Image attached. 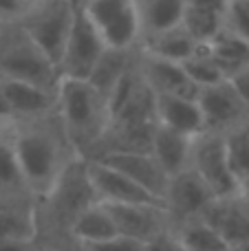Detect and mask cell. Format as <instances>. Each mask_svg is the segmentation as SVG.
Segmentation results:
<instances>
[{
    "label": "cell",
    "mask_w": 249,
    "mask_h": 251,
    "mask_svg": "<svg viewBox=\"0 0 249 251\" xmlns=\"http://www.w3.org/2000/svg\"><path fill=\"white\" fill-rule=\"evenodd\" d=\"M88 251H146V247H144V243H139V240L115 236V238L106 240V243L91 245Z\"/></svg>",
    "instance_id": "obj_31"
},
{
    "label": "cell",
    "mask_w": 249,
    "mask_h": 251,
    "mask_svg": "<svg viewBox=\"0 0 249 251\" xmlns=\"http://www.w3.org/2000/svg\"><path fill=\"white\" fill-rule=\"evenodd\" d=\"M73 13L75 0H44L22 22V31L55 64V69L60 64L62 53H64L66 40H69Z\"/></svg>",
    "instance_id": "obj_5"
},
{
    "label": "cell",
    "mask_w": 249,
    "mask_h": 251,
    "mask_svg": "<svg viewBox=\"0 0 249 251\" xmlns=\"http://www.w3.org/2000/svg\"><path fill=\"white\" fill-rule=\"evenodd\" d=\"M64 132L79 150L101 141L110 124L106 100L82 79H60L55 88Z\"/></svg>",
    "instance_id": "obj_1"
},
{
    "label": "cell",
    "mask_w": 249,
    "mask_h": 251,
    "mask_svg": "<svg viewBox=\"0 0 249 251\" xmlns=\"http://www.w3.org/2000/svg\"><path fill=\"white\" fill-rule=\"evenodd\" d=\"M25 178H22L20 165L16 159L13 141H2L0 139V192H18L25 190Z\"/></svg>",
    "instance_id": "obj_29"
},
{
    "label": "cell",
    "mask_w": 249,
    "mask_h": 251,
    "mask_svg": "<svg viewBox=\"0 0 249 251\" xmlns=\"http://www.w3.org/2000/svg\"><path fill=\"white\" fill-rule=\"evenodd\" d=\"M0 77L29 82L47 91H55L60 82L55 64L31 42L22 26L0 42Z\"/></svg>",
    "instance_id": "obj_3"
},
{
    "label": "cell",
    "mask_w": 249,
    "mask_h": 251,
    "mask_svg": "<svg viewBox=\"0 0 249 251\" xmlns=\"http://www.w3.org/2000/svg\"><path fill=\"white\" fill-rule=\"evenodd\" d=\"M13 150L25 185L35 192H51L60 176V141L47 130L31 128L13 139Z\"/></svg>",
    "instance_id": "obj_2"
},
{
    "label": "cell",
    "mask_w": 249,
    "mask_h": 251,
    "mask_svg": "<svg viewBox=\"0 0 249 251\" xmlns=\"http://www.w3.org/2000/svg\"><path fill=\"white\" fill-rule=\"evenodd\" d=\"M139 73H141L144 84L154 95H172V97H183V100L197 101L199 91H201L185 75L181 64L159 60V57L146 55V53H144V60H141Z\"/></svg>",
    "instance_id": "obj_12"
},
{
    "label": "cell",
    "mask_w": 249,
    "mask_h": 251,
    "mask_svg": "<svg viewBox=\"0 0 249 251\" xmlns=\"http://www.w3.org/2000/svg\"><path fill=\"white\" fill-rule=\"evenodd\" d=\"M141 33L146 38L181 26L188 0H137Z\"/></svg>",
    "instance_id": "obj_20"
},
{
    "label": "cell",
    "mask_w": 249,
    "mask_h": 251,
    "mask_svg": "<svg viewBox=\"0 0 249 251\" xmlns=\"http://www.w3.org/2000/svg\"><path fill=\"white\" fill-rule=\"evenodd\" d=\"M95 159L108 168L117 170L119 174L130 178L139 187H144L154 199L163 201L170 178L150 152H108V154H100Z\"/></svg>",
    "instance_id": "obj_10"
},
{
    "label": "cell",
    "mask_w": 249,
    "mask_h": 251,
    "mask_svg": "<svg viewBox=\"0 0 249 251\" xmlns=\"http://www.w3.org/2000/svg\"><path fill=\"white\" fill-rule=\"evenodd\" d=\"M223 25H225V16L214 11H205V9L190 7V4L185 7L183 20H181V26L185 29V33L199 47H205L207 42H212L223 31Z\"/></svg>",
    "instance_id": "obj_24"
},
{
    "label": "cell",
    "mask_w": 249,
    "mask_h": 251,
    "mask_svg": "<svg viewBox=\"0 0 249 251\" xmlns=\"http://www.w3.org/2000/svg\"><path fill=\"white\" fill-rule=\"evenodd\" d=\"M33 234H35L33 216L26 209H20V205L0 201V236L29 243L33 238Z\"/></svg>",
    "instance_id": "obj_25"
},
{
    "label": "cell",
    "mask_w": 249,
    "mask_h": 251,
    "mask_svg": "<svg viewBox=\"0 0 249 251\" xmlns=\"http://www.w3.org/2000/svg\"><path fill=\"white\" fill-rule=\"evenodd\" d=\"M183 71L192 84H197L199 88H210V86H216V84L225 82L223 73L214 66V62L207 57V53L203 51V47H199V51L190 57L188 62H183Z\"/></svg>",
    "instance_id": "obj_28"
},
{
    "label": "cell",
    "mask_w": 249,
    "mask_h": 251,
    "mask_svg": "<svg viewBox=\"0 0 249 251\" xmlns=\"http://www.w3.org/2000/svg\"><path fill=\"white\" fill-rule=\"evenodd\" d=\"M225 146L232 172L238 181V187L249 183V124L225 134Z\"/></svg>",
    "instance_id": "obj_27"
},
{
    "label": "cell",
    "mask_w": 249,
    "mask_h": 251,
    "mask_svg": "<svg viewBox=\"0 0 249 251\" xmlns=\"http://www.w3.org/2000/svg\"><path fill=\"white\" fill-rule=\"evenodd\" d=\"M232 251H249V243H245V245H241V247H234Z\"/></svg>",
    "instance_id": "obj_38"
},
{
    "label": "cell",
    "mask_w": 249,
    "mask_h": 251,
    "mask_svg": "<svg viewBox=\"0 0 249 251\" xmlns=\"http://www.w3.org/2000/svg\"><path fill=\"white\" fill-rule=\"evenodd\" d=\"M188 4H190V7L205 9V11H214V13H221V16H225L229 0H188Z\"/></svg>",
    "instance_id": "obj_34"
},
{
    "label": "cell",
    "mask_w": 249,
    "mask_h": 251,
    "mask_svg": "<svg viewBox=\"0 0 249 251\" xmlns=\"http://www.w3.org/2000/svg\"><path fill=\"white\" fill-rule=\"evenodd\" d=\"M238 201H241V203L245 205L247 212H249V183L241 185V190H238Z\"/></svg>",
    "instance_id": "obj_37"
},
{
    "label": "cell",
    "mask_w": 249,
    "mask_h": 251,
    "mask_svg": "<svg viewBox=\"0 0 249 251\" xmlns=\"http://www.w3.org/2000/svg\"><path fill=\"white\" fill-rule=\"evenodd\" d=\"M154 115H157V126H163V128L179 132L183 137L197 139L205 132L203 115L199 110V104L192 100L154 95Z\"/></svg>",
    "instance_id": "obj_16"
},
{
    "label": "cell",
    "mask_w": 249,
    "mask_h": 251,
    "mask_svg": "<svg viewBox=\"0 0 249 251\" xmlns=\"http://www.w3.org/2000/svg\"><path fill=\"white\" fill-rule=\"evenodd\" d=\"M0 128H2V122H0Z\"/></svg>",
    "instance_id": "obj_40"
},
{
    "label": "cell",
    "mask_w": 249,
    "mask_h": 251,
    "mask_svg": "<svg viewBox=\"0 0 249 251\" xmlns=\"http://www.w3.org/2000/svg\"><path fill=\"white\" fill-rule=\"evenodd\" d=\"M130 66H132L130 51H110V49H106V53L101 55L95 71H93L91 77H88V84L106 100L108 93L115 88V84L126 75V71L130 69Z\"/></svg>",
    "instance_id": "obj_23"
},
{
    "label": "cell",
    "mask_w": 249,
    "mask_h": 251,
    "mask_svg": "<svg viewBox=\"0 0 249 251\" xmlns=\"http://www.w3.org/2000/svg\"><path fill=\"white\" fill-rule=\"evenodd\" d=\"M79 2L106 49L130 51V47L141 35L137 0H79Z\"/></svg>",
    "instance_id": "obj_4"
},
{
    "label": "cell",
    "mask_w": 249,
    "mask_h": 251,
    "mask_svg": "<svg viewBox=\"0 0 249 251\" xmlns=\"http://www.w3.org/2000/svg\"><path fill=\"white\" fill-rule=\"evenodd\" d=\"M192 143H194V139L183 137L179 132H172V130L163 128V126H157L152 134L150 154L157 159V163L168 174V178H172L190 168Z\"/></svg>",
    "instance_id": "obj_17"
},
{
    "label": "cell",
    "mask_w": 249,
    "mask_h": 251,
    "mask_svg": "<svg viewBox=\"0 0 249 251\" xmlns=\"http://www.w3.org/2000/svg\"><path fill=\"white\" fill-rule=\"evenodd\" d=\"M201 221H205L227 243L229 251L249 243V212L245 205L238 201V196L214 201L205 209Z\"/></svg>",
    "instance_id": "obj_14"
},
{
    "label": "cell",
    "mask_w": 249,
    "mask_h": 251,
    "mask_svg": "<svg viewBox=\"0 0 249 251\" xmlns=\"http://www.w3.org/2000/svg\"><path fill=\"white\" fill-rule=\"evenodd\" d=\"M104 205V203H101ZM113 218L117 234L139 243H148L163 229V207L150 205H104Z\"/></svg>",
    "instance_id": "obj_13"
},
{
    "label": "cell",
    "mask_w": 249,
    "mask_h": 251,
    "mask_svg": "<svg viewBox=\"0 0 249 251\" xmlns=\"http://www.w3.org/2000/svg\"><path fill=\"white\" fill-rule=\"evenodd\" d=\"M203 51L214 62L216 69L223 73L225 79H232L241 71L249 69V42L229 33L225 26L212 42L203 47Z\"/></svg>",
    "instance_id": "obj_19"
},
{
    "label": "cell",
    "mask_w": 249,
    "mask_h": 251,
    "mask_svg": "<svg viewBox=\"0 0 249 251\" xmlns=\"http://www.w3.org/2000/svg\"><path fill=\"white\" fill-rule=\"evenodd\" d=\"M0 251H29V243L2 238V236H0Z\"/></svg>",
    "instance_id": "obj_35"
},
{
    "label": "cell",
    "mask_w": 249,
    "mask_h": 251,
    "mask_svg": "<svg viewBox=\"0 0 249 251\" xmlns=\"http://www.w3.org/2000/svg\"><path fill=\"white\" fill-rule=\"evenodd\" d=\"M223 26L236 38L249 42V0H229Z\"/></svg>",
    "instance_id": "obj_30"
},
{
    "label": "cell",
    "mask_w": 249,
    "mask_h": 251,
    "mask_svg": "<svg viewBox=\"0 0 249 251\" xmlns=\"http://www.w3.org/2000/svg\"><path fill=\"white\" fill-rule=\"evenodd\" d=\"M88 181L93 185V192L97 196V203L104 205H150V207H163V201L154 199L150 192L132 183L117 170L104 165L101 161L91 159L86 163Z\"/></svg>",
    "instance_id": "obj_9"
},
{
    "label": "cell",
    "mask_w": 249,
    "mask_h": 251,
    "mask_svg": "<svg viewBox=\"0 0 249 251\" xmlns=\"http://www.w3.org/2000/svg\"><path fill=\"white\" fill-rule=\"evenodd\" d=\"M197 104L203 115L205 132L223 134L225 137L232 130L249 124V113L229 79L216 84V86L201 88Z\"/></svg>",
    "instance_id": "obj_8"
},
{
    "label": "cell",
    "mask_w": 249,
    "mask_h": 251,
    "mask_svg": "<svg viewBox=\"0 0 249 251\" xmlns=\"http://www.w3.org/2000/svg\"><path fill=\"white\" fill-rule=\"evenodd\" d=\"M229 82H232V86L236 88L238 97H241V101L245 104V108H247V113H249V69L241 71L238 75H234Z\"/></svg>",
    "instance_id": "obj_33"
},
{
    "label": "cell",
    "mask_w": 249,
    "mask_h": 251,
    "mask_svg": "<svg viewBox=\"0 0 249 251\" xmlns=\"http://www.w3.org/2000/svg\"><path fill=\"white\" fill-rule=\"evenodd\" d=\"M197 51H199V44L185 33L183 26H176V29L159 33V35H150V38H146V47H144L146 55L159 57V60H166V62H174V64L188 62Z\"/></svg>",
    "instance_id": "obj_21"
},
{
    "label": "cell",
    "mask_w": 249,
    "mask_h": 251,
    "mask_svg": "<svg viewBox=\"0 0 249 251\" xmlns=\"http://www.w3.org/2000/svg\"><path fill=\"white\" fill-rule=\"evenodd\" d=\"M22 2V0H20ZM25 2H35V4H40V2H44V0H25Z\"/></svg>",
    "instance_id": "obj_39"
},
{
    "label": "cell",
    "mask_w": 249,
    "mask_h": 251,
    "mask_svg": "<svg viewBox=\"0 0 249 251\" xmlns=\"http://www.w3.org/2000/svg\"><path fill=\"white\" fill-rule=\"evenodd\" d=\"M179 243L183 245L185 251H229L227 243L201 218L190 221L183 227V231L179 236Z\"/></svg>",
    "instance_id": "obj_26"
},
{
    "label": "cell",
    "mask_w": 249,
    "mask_h": 251,
    "mask_svg": "<svg viewBox=\"0 0 249 251\" xmlns=\"http://www.w3.org/2000/svg\"><path fill=\"white\" fill-rule=\"evenodd\" d=\"M144 247H146V251H185L183 245L179 243V238L170 236L168 231H161V234H157L152 240H148Z\"/></svg>",
    "instance_id": "obj_32"
},
{
    "label": "cell",
    "mask_w": 249,
    "mask_h": 251,
    "mask_svg": "<svg viewBox=\"0 0 249 251\" xmlns=\"http://www.w3.org/2000/svg\"><path fill=\"white\" fill-rule=\"evenodd\" d=\"M214 201L216 199L212 196V192L192 168L172 176L168 181L166 196H163L166 209H170L174 216L185 218L188 223L201 218Z\"/></svg>",
    "instance_id": "obj_11"
},
{
    "label": "cell",
    "mask_w": 249,
    "mask_h": 251,
    "mask_svg": "<svg viewBox=\"0 0 249 251\" xmlns=\"http://www.w3.org/2000/svg\"><path fill=\"white\" fill-rule=\"evenodd\" d=\"M104 53H106V47L101 42L100 33L95 31L93 22L88 20L82 2L75 0L73 25H71V33H69V40H66L64 53L60 57V64H57L60 79H82V82H88V77L95 71L97 62L101 60Z\"/></svg>",
    "instance_id": "obj_6"
},
{
    "label": "cell",
    "mask_w": 249,
    "mask_h": 251,
    "mask_svg": "<svg viewBox=\"0 0 249 251\" xmlns=\"http://www.w3.org/2000/svg\"><path fill=\"white\" fill-rule=\"evenodd\" d=\"M7 119H11V110H9L7 97H4L2 84H0V122H7Z\"/></svg>",
    "instance_id": "obj_36"
},
{
    "label": "cell",
    "mask_w": 249,
    "mask_h": 251,
    "mask_svg": "<svg viewBox=\"0 0 249 251\" xmlns=\"http://www.w3.org/2000/svg\"><path fill=\"white\" fill-rule=\"evenodd\" d=\"M71 231H73L75 238L86 243L88 247H91V245L106 243V240L119 236L117 227H115L113 218H110V214H108V209H106L101 203H95L88 209H84V212L73 221Z\"/></svg>",
    "instance_id": "obj_22"
},
{
    "label": "cell",
    "mask_w": 249,
    "mask_h": 251,
    "mask_svg": "<svg viewBox=\"0 0 249 251\" xmlns=\"http://www.w3.org/2000/svg\"><path fill=\"white\" fill-rule=\"evenodd\" d=\"M0 84H2L11 117H16V115H20V117L44 115L55 101V91H47V88H40L35 84L7 77H0Z\"/></svg>",
    "instance_id": "obj_18"
},
{
    "label": "cell",
    "mask_w": 249,
    "mask_h": 251,
    "mask_svg": "<svg viewBox=\"0 0 249 251\" xmlns=\"http://www.w3.org/2000/svg\"><path fill=\"white\" fill-rule=\"evenodd\" d=\"M53 194H55V205L60 214L69 218L71 225L84 209L97 203V196L93 192L91 181H88L86 165H73L66 172H60Z\"/></svg>",
    "instance_id": "obj_15"
},
{
    "label": "cell",
    "mask_w": 249,
    "mask_h": 251,
    "mask_svg": "<svg viewBox=\"0 0 249 251\" xmlns=\"http://www.w3.org/2000/svg\"><path fill=\"white\" fill-rule=\"evenodd\" d=\"M190 168L201 176V181L207 185V190L212 192L216 201L238 196L241 187H238V181L232 172V165H229L223 134L203 132L201 137L194 139Z\"/></svg>",
    "instance_id": "obj_7"
}]
</instances>
